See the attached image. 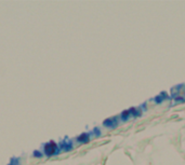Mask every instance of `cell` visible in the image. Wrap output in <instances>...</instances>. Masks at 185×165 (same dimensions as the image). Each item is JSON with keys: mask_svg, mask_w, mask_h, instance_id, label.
Returning a JSON list of instances; mask_svg holds the SVG:
<instances>
[{"mask_svg": "<svg viewBox=\"0 0 185 165\" xmlns=\"http://www.w3.org/2000/svg\"><path fill=\"white\" fill-rule=\"evenodd\" d=\"M43 154L46 157H53V155H56L61 152L60 148H59V145L56 144L55 141H49L47 144H44L43 146Z\"/></svg>", "mask_w": 185, "mask_h": 165, "instance_id": "obj_1", "label": "cell"}, {"mask_svg": "<svg viewBox=\"0 0 185 165\" xmlns=\"http://www.w3.org/2000/svg\"><path fill=\"white\" fill-rule=\"evenodd\" d=\"M59 145V148H60L61 151H69L74 148V144L72 140H69L68 138H65L61 141Z\"/></svg>", "mask_w": 185, "mask_h": 165, "instance_id": "obj_2", "label": "cell"}, {"mask_svg": "<svg viewBox=\"0 0 185 165\" xmlns=\"http://www.w3.org/2000/svg\"><path fill=\"white\" fill-rule=\"evenodd\" d=\"M8 165H21V161L18 158H12Z\"/></svg>", "mask_w": 185, "mask_h": 165, "instance_id": "obj_4", "label": "cell"}, {"mask_svg": "<svg viewBox=\"0 0 185 165\" xmlns=\"http://www.w3.org/2000/svg\"><path fill=\"white\" fill-rule=\"evenodd\" d=\"M89 140H90V134H88V133H82L76 137V141L79 144H85V143H88Z\"/></svg>", "mask_w": 185, "mask_h": 165, "instance_id": "obj_3", "label": "cell"}, {"mask_svg": "<svg viewBox=\"0 0 185 165\" xmlns=\"http://www.w3.org/2000/svg\"><path fill=\"white\" fill-rule=\"evenodd\" d=\"M43 155V152L40 151V150H35L33 152V157H36V158H41Z\"/></svg>", "mask_w": 185, "mask_h": 165, "instance_id": "obj_5", "label": "cell"}]
</instances>
